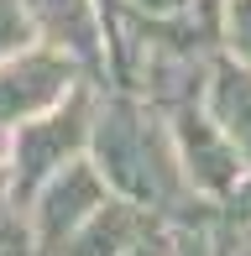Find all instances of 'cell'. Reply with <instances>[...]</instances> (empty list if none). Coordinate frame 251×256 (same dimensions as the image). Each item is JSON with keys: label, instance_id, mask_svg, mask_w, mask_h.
Returning a JSON list of instances; mask_svg holds the SVG:
<instances>
[{"label": "cell", "instance_id": "obj_1", "mask_svg": "<svg viewBox=\"0 0 251 256\" xmlns=\"http://www.w3.org/2000/svg\"><path fill=\"white\" fill-rule=\"evenodd\" d=\"M84 157L94 162V172L105 178L110 194L152 209L157 220H184L188 214V183L178 168L173 136H168V115L157 104L116 94V100H94L89 115V136H84Z\"/></svg>", "mask_w": 251, "mask_h": 256}, {"label": "cell", "instance_id": "obj_2", "mask_svg": "<svg viewBox=\"0 0 251 256\" xmlns=\"http://www.w3.org/2000/svg\"><path fill=\"white\" fill-rule=\"evenodd\" d=\"M89 115H94V89L78 78L74 89L48 104L42 115H26L21 126H10V146H6V204L21 214V204L37 194V183L48 172H58L68 157L84 152L89 136Z\"/></svg>", "mask_w": 251, "mask_h": 256}, {"label": "cell", "instance_id": "obj_3", "mask_svg": "<svg viewBox=\"0 0 251 256\" xmlns=\"http://www.w3.org/2000/svg\"><path fill=\"white\" fill-rule=\"evenodd\" d=\"M162 115H168V136H173V152H178V168H184L188 194L220 204L225 188H230V183L241 178V168H246L241 146L220 131V120L204 110V100L168 104Z\"/></svg>", "mask_w": 251, "mask_h": 256}, {"label": "cell", "instance_id": "obj_4", "mask_svg": "<svg viewBox=\"0 0 251 256\" xmlns=\"http://www.w3.org/2000/svg\"><path fill=\"white\" fill-rule=\"evenodd\" d=\"M105 194H110L105 178L94 172V162H89L84 152L68 157L58 172H48V178L37 183V194L21 204V214H26V236H32V251H37V256H58V246L78 230V220L105 199Z\"/></svg>", "mask_w": 251, "mask_h": 256}, {"label": "cell", "instance_id": "obj_5", "mask_svg": "<svg viewBox=\"0 0 251 256\" xmlns=\"http://www.w3.org/2000/svg\"><path fill=\"white\" fill-rule=\"evenodd\" d=\"M78 78H84V68L68 52L48 48V42H32V48L0 58V131L21 126L26 115H42L48 104H58Z\"/></svg>", "mask_w": 251, "mask_h": 256}, {"label": "cell", "instance_id": "obj_6", "mask_svg": "<svg viewBox=\"0 0 251 256\" xmlns=\"http://www.w3.org/2000/svg\"><path fill=\"white\" fill-rule=\"evenodd\" d=\"M21 10H26L37 42L68 52L89 74H105L110 37H105V16H100L94 0H21Z\"/></svg>", "mask_w": 251, "mask_h": 256}, {"label": "cell", "instance_id": "obj_7", "mask_svg": "<svg viewBox=\"0 0 251 256\" xmlns=\"http://www.w3.org/2000/svg\"><path fill=\"white\" fill-rule=\"evenodd\" d=\"M152 220H157L152 209L120 199V194H105V199L78 220V230L58 246V256H120Z\"/></svg>", "mask_w": 251, "mask_h": 256}, {"label": "cell", "instance_id": "obj_8", "mask_svg": "<svg viewBox=\"0 0 251 256\" xmlns=\"http://www.w3.org/2000/svg\"><path fill=\"white\" fill-rule=\"evenodd\" d=\"M204 110L220 120V131L241 146V157L251 162V68L236 58H214L204 74Z\"/></svg>", "mask_w": 251, "mask_h": 256}, {"label": "cell", "instance_id": "obj_9", "mask_svg": "<svg viewBox=\"0 0 251 256\" xmlns=\"http://www.w3.org/2000/svg\"><path fill=\"white\" fill-rule=\"evenodd\" d=\"M214 37L225 42V58H236V63L251 68V0H225Z\"/></svg>", "mask_w": 251, "mask_h": 256}, {"label": "cell", "instance_id": "obj_10", "mask_svg": "<svg viewBox=\"0 0 251 256\" xmlns=\"http://www.w3.org/2000/svg\"><path fill=\"white\" fill-rule=\"evenodd\" d=\"M173 256H225V246L214 240V230L199 214L173 220Z\"/></svg>", "mask_w": 251, "mask_h": 256}, {"label": "cell", "instance_id": "obj_11", "mask_svg": "<svg viewBox=\"0 0 251 256\" xmlns=\"http://www.w3.org/2000/svg\"><path fill=\"white\" fill-rule=\"evenodd\" d=\"M32 21H26V10H21V0H0V58H10V52H21V48H32Z\"/></svg>", "mask_w": 251, "mask_h": 256}, {"label": "cell", "instance_id": "obj_12", "mask_svg": "<svg viewBox=\"0 0 251 256\" xmlns=\"http://www.w3.org/2000/svg\"><path fill=\"white\" fill-rule=\"evenodd\" d=\"M220 214L230 220L236 230H241V225H251V162L241 168V178H236L230 188H225V199H220Z\"/></svg>", "mask_w": 251, "mask_h": 256}, {"label": "cell", "instance_id": "obj_13", "mask_svg": "<svg viewBox=\"0 0 251 256\" xmlns=\"http://www.w3.org/2000/svg\"><path fill=\"white\" fill-rule=\"evenodd\" d=\"M120 256H173V220H152Z\"/></svg>", "mask_w": 251, "mask_h": 256}, {"label": "cell", "instance_id": "obj_14", "mask_svg": "<svg viewBox=\"0 0 251 256\" xmlns=\"http://www.w3.org/2000/svg\"><path fill=\"white\" fill-rule=\"evenodd\" d=\"M236 240H241V246H236V256H251V225L236 230Z\"/></svg>", "mask_w": 251, "mask_h": 256}]
</instances>
